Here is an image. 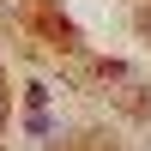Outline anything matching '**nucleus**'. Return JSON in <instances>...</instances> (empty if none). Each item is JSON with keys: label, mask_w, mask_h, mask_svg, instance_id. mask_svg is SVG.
Here are the masks:
<instances>
[{"label": "nucleus", "mask_w": 151, "mask_h": 151, "mask_svg": "<svg viewBox=\"0 0 151 151\" xmlns=\"http://www.w3.org/2000/svg\"><path fill=\"white\" fill-rule=\"evenodd\" d=\"M0 121H6V103H0Z\"/></svg>", "instance_id": "f257e3e1"}]
</instances>
